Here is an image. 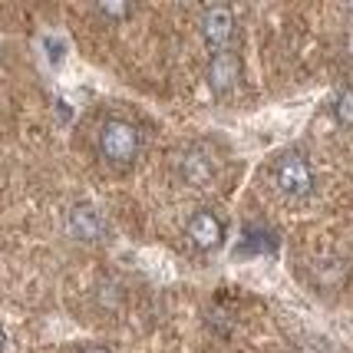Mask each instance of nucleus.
<instances>
[{"instance_id":"obj_1","label":"nucleus","mask_w":353,"mask_h":353,"mask_svg":"<svg viewBox=\"0 0 353 353\" xmlns=\"http://www.w3.org/2000/svg\"><path fill=\"white\" fill-rule=\"evenodd\" d=\"M139 145H142L139 129L132 123H125V119H109L99 129V152H103V159L116 162V165H129L136 159Z\"/></svg>"},{"instance_id":"obj_2","label":"nucleus","mask_w":353,"mask_h":353,"mask_svg":"<svg viewBox=\"0 0 353 353\" xmlns=\"http://www.w3.org/2000/svg\"><path fill=\"white\" fill-rule=\"evenodd\" d=\"M274 182L277 188L284 192V195H291V199H304L310 195V188H314V172H310L307 159L301 152H288L277 159L274 165Z\"/></svg>"},{"instance_id":"obj_3","label":"nucleus","mask_w":353,"mask_h":353,"mask_svg":"<svg viewBox=\"0 0 353 353\" xmlns=\"http://www.w3.org/2000/svg\"><path fill=\"white\" fill-rule=\"evenodd\" d=\"M241 77V60L234 50H218L212 63H208V83L215 92H228L234 90V83Z\"/></svg>"},{"instance_id":"obj_4","label":"nucleus","mask_w":353,"mask_h":353,"mask_svg":"<svg viewBox=\"0 0 353 353\" xmlns=\"http://www.w3.org/2000/svg\"><path fill=\"white\" fill-rule=\"evenodd\" d=\"M66 231L77 238V241H99L103 238V215L92 208V205H77L70 215H66Z\"/></svg>"},{"instance_id":"obj_5","label":"nucleus","mask_w":353,"mask_h":353,"mask_svg":"<svg viewBox=\"0 0 353 353\" xmlns=\"http://www.w3.org/2000/svg\"><path fill=\"white\" fill-rule=\"evenodd\" d=\"M185 234H188V241L199 248V251H212V248L221 245V238H225V225H221L212 212H199V215L188 221Z\"/></svg>"},{"instance_id":"obj_6","label":"nucleus","mask_w":353,"mask_h":353,"mask_svg":"<svg viewBox=\"0 0 353 353\" xmlns=\"http://www.w3.org/2000/svg\"><path fill=\"white\" fill-rule=\"evenodd\" d=\"M201 33H205V40L215 50H225V43L234 33V17H231L228 7H208L201 14Z\"/></svg>"},{"instance_id":"obj_7","label":"nucleus","mask_w":353,"mask_h":353,"mask_svg":"<svg viewBox=\"0 0 353 353\" xmlns=\"http://www.w3.org/2000/svg\"><path fill=\"white\" fill-rule=\"evenodd\" d=\"M212 175H215V162L201 152V149H192V152L182 159V179L188 185H208Z\"/></svg>"},{"instance_id":"obj_8","label":"nucleus","mask_w":353,"mask_h":353,"mask_svg":"<svg viewBox=\"0 0 353 353\" xmlns=\"http://www.w3.org/2000/svg\"><path fill=\"white\" fill-rule=\"evenodd\" d=\"M334 116L343 125H353V90H340L334 99Z\"/></svg>"},{"instance_id":"obj_9","label":"nucleus","mask_w":353,"mask_h":353,"mask_svg":"<svg viewBox=\"0 0 353 353\" xmlns=\"http://www.w3.org/2000/svg\"><path fill=\"white\" fill-rule=\"evenodd\" d=\"M77 353H109V350L103 347V343H86V347H79Z\"/></svg>"},{"instance_id":"obj_10","label":"nucleus","mask_w":353,"mask_h":353,"mask_svg":"<svg viewBox=\"0 0 353 353\" xmlns=\"http://www.w3.org/2000/svg\"><path fill=\"white\" fill-rule=\"evenodd\" d=\"M103 14H109V17H125L129 14V7H99Z\"/></svg>"},{"instance_id":"obj_11","label":"nucleus","mask_w":353,"mask_h":353,"mask_svg":"<svg viewBox=\"0 0 353 353\" xmlns=\"http://www.w3.org/2000/svg\"><path fill=\"white\" fill-rule=\"evenodd\" d=\"M7 350V334H3V327H0V353Z\"/></svg>"}]
</instances>
